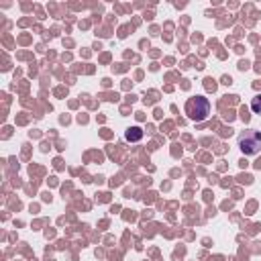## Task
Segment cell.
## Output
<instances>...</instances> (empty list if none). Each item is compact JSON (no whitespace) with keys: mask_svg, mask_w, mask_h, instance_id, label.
I'll list each match as a JSON object with an SVG mask.
<instances>
[{"mask_svg":"<svg viewBox=\"0 0 261 261\" xmlns=\"http://www.w3.org/2000/svg\"><path fill=\"white\" fill-rule=\"evenodd\" d=\"M210 100L208 98H204V96H196V98H190L188 102H186V114L192 118V120H196V122H202V120H206L208 116H210Z\"/></svg>","mask_w":261,"mask_h":261,"instance_id":"cell-1","label":"cell"},{"mask_svg":"<svg viewBox=\"0 0 261 261\" xmlns=\"http://www.w3.org/2000/svg\"><path fill=\"white\" fill-rule=\"evenodd\" d=\"M239 147L245 155H257L261 153V133L259 130H245L239 135Z\"/></svg>","mask_w":261,"mask_h":261,"instance_id":"cell-2","label":"cell"},{"mask_svg":"<svg viewBox=\"0 0 261 261\" xmlns=\"http://www.w3.org/2000/svg\"><path fill=\"white\" fill-rule=\"evenodd\" d=\"M124 137H126V141H139V139L143 137V130H141L139 126H130Z\"/></svg>","mask_w":261,"mask_h":261,"instance_id":"cell-3","label":"cell"},{"mask_svg":"<svg viewBox=\"0 0 261 261\" xmlns=\"http://www.w3.org/2000/svg\"><path fill=\"white\" fill-rule=\"evenodd\" d=\"M251 110L255 114H261V94H257L253 100H251Z\"/></svg>","mask_w":261,"mask_h":261,"instance_id":"cell-4","label":"cell"}]
</instances>
